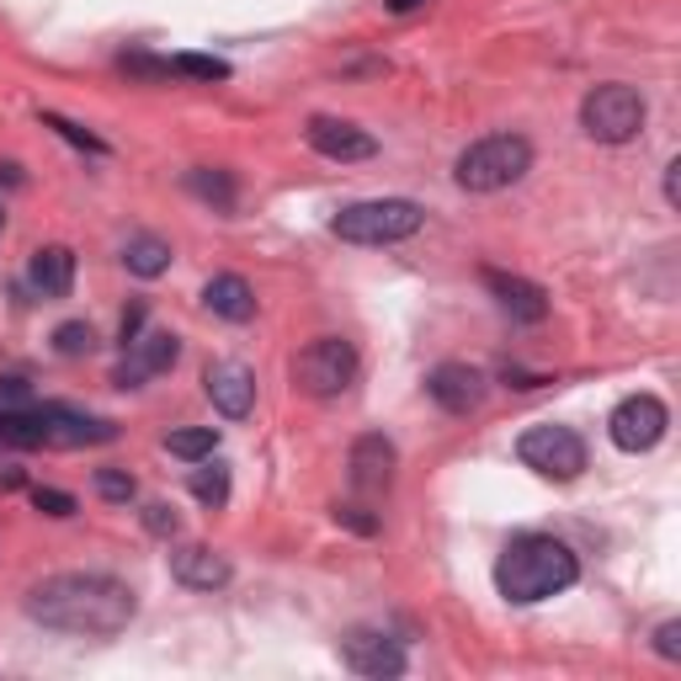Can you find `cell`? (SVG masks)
<instances>
[{
	"label": "cell",
	"instance_id": "obj_1",
	"mask_svg": "<svg viewBox=\"0 0 681 681\" xmlns=\"http://www.w3.org/2000/svg\"><path fill=\"white\" fill-rule=\"evenodd\" d=\"M27 618L53 633H75V639H112L139 618V596L134 585L107 575V570H59L27 591Z\"/></svg>",
	"mask_w": 681,
	"mask_h": 681
},
{
	"label": "cell",
	"instance_id": "obj_2",
	"mask_svg": "<svg viewBox=\"0 0 681 681\" xmlns=\"http://www.w3.org/2000/svg\"><path fill=\"white\" fill-rule=\"evenodd\" d=\"M575 581H581V560L570 554V543L549 533L511 537L506 554L495 560V591L506 602H516V608H537V602L570 591Z\"/></svg>",
	"mask_w": 681,
	"mask_h": 681
},
{
	"label": "cell",
	"instance_id": "obj_3",
	"mask_svg": "<svg viewBox=\"0 0 681 681\" xmlns=\"http://www.w3.org/2000/svg\"><path fill=\"white\" fill-rule=\"evenodd\" d=\"M527 170H533V145L522 134H490L463 149L453 176L463 193H501V187H516Z\"/></svg>",
	"mask_w": 681,
	"mask_h": 681
},
{
	"label": "cell",
	"instance_id": "obj_4",
	"mask_svg": "<svg viewBox=\"0 0 681 681\" xmlns=\"http://www.w3.org/2000/svg\"><path fill=\"white\" fill-rule=\"evenodd\" d=\"M421 224H426V214H421V203H411V197H367V203L340 208L336 219H330V229L346 245H399V240H411Z\"/></svg>",
	"mask_w": 681,
	"mask_h": 681
},
{
	"label": "cell",
	"instance_id": "obj_5",
	"mask_svg": "<svg viewBox=\"0 0 681 681\" xmlns=\"http://www.w3.org/2000/svg\"><path fill=\"white\" fill-rule=\"evenodd\" d=\"M293 389L309 394V399H336L352 389L357 378V346L346 336H315L298 357H293Z\"/></svg>",
	"mask_w": 681,
	"mask_h": 681
},
{
	"label": "cell",
	"instance_id": "obj_6",
	"mask_svg": "<svg viewBox=\"0 0 681 681\" xmlns=\"http://www.w3.org/2000/svg\"><path fill=\"white\" fill-rule=\"evenodd\" d=\"M644 97L623 86V80H608V86H591L581 101V128L596 139V145H629L639 139V128H644Z\"/></svg>",
	"mask_w": 681,
	"mask_h": 681
},
{
	"label": "cell",
	"instance_id": "obj_7",
	"mask_svg": "<svg viewBox=\"0 0 681 681\" xmlns=\"http://www.w3.org/2000/svg\"><path fill=\"white\" fill-rule=\"evenodd\" d=\"M516 458L527 463L533 474H543V480L570 485V480H581V468H585V442H581V432H570V426L543 421V426H527V432L516 437Z\"/></svg>",
	"mask_w": 681,
	"mask_h": 681
},
{
	"label": "cell",
	"instance_id": "obj_8",
	"mask_svg": "<svg viewBox=\"0 0 681 681\" xmlns=\"http://www.w3.org/2000/svg\"><path fill=\"white\" fill-rule=\"evenodd\" d=\"M665 426H671V411H665V399H655V394H629L608 415V432L623 453H650L665 437Z\"/></svg>",
	"mask_w": 681,
	"mask_h": 681
},
{
	"label": "cell",
	"instance_id": "obj_9",
	"mask_svg": "<svg viewBox=\"0 0 681 681\" xmlns=\"http://www.w3.org/2000/svg\"><path fill=\"white\" fill-rule=\"evenodd\" d=\"M203 394L214 399V411L224 421H245V415L256 411V373L235 357H219V363H208L203 373Z\"/></svg>",
	"mask_w": 681,
	"mask_h": 681
},
{
	"label": "cell",
	"instance_id": "obj_10",
	"mask_svg": "<svg viewBox=\"0 0 681 681\" xmlns=\"http://www.w3.org/2000/svg\"><path fill=\"white\" fill-rule=\"evenodd\" d=\"M340 660H346V671L373 677V681L399 677V671H405V650L378 629H352L346 633V639H340Z\"/></svg>",
	"mask_w": 681,
	"mask_h": 681
},
{
	"label": "cell",
	"instance_id": "obj_11",
	"mask_svg": "<svg viewBox=\"0 0 681 681\" xmlns=\"http://www.w3.org/2000/svg\"><path fill=\"white\" fill-rule=\"evenodd\" d=\"M304 139H309V149H315V155L340 160V166H352V160H373V155H378V139H373V134H363L357 122H346V118H309Z\"/></svg>",
	"mask_w": 681,
	"mask_h": 681
},
{
	"label": "cell",
	"instance_id": "obj_12",
	"mask_svg": "<svg viewBox=\"0 0 681 681\" xmlns=\"http://www.w3.org/2000/svg\"><path fill=\"white\" fill-rule=\"evenodd\" d=\"M176 357H181V336H170V330H139V336H134V357L112 373V384H118V389H139L155 373H170Z\"/></svg>",
	"mask_w": 681,
	"mask_h": 681
},
{
	"label": "cell",
	"instance_id": "obj_13",
	"mask_svg": "<svg viewBox=\"0 0 681 681\" xmlns=\"http://www.w3.org/2000/svg\"><path fill=\"white\" fill-rule=\"evenodd\" d=\"M426 394L447 415H468V411H480V399H485V373L468 363H437L426 373Z\"/></svg>",
	"mask_w": 681,
	"mask_h": 681
},
{
	"label": "cell",
	"instance_id": "obj_14",
	"mask_svg": "<svg viewBox=\"0 0 681 681\" xmlns=\"http://www.w3.org/2000/svg\"><path fill=\"white\" fill-rule=\"evenodd\" d=\"M394 463H399V453H394V442L384 437V432H367V437H357V442H352V458H346V468H352V490H363V495L389 490Z\"/></svg>",
	"mask_w": 681,
	"mask_h": 681
},
{
	"label": "cell",
	"instance_id": "obj_15",
	"mask_svg": "<svg viewBox=\"0 0 681 681\" xmlns=\"http://www.w3.org/2000/svg\"><path fill=\"white\" fill-rule=\"evenodd\" d=\"M170 575L187 585V591H219L229 585V560H224L219 549H208V543H176L170 549Z\"/></svg>",
	"mask_w": 681,
	"mask_h": 681
},
{
	"label": "cell",
	"instance_id": "obj_16",
	"mask_svg": "<svg viewBox=\"0 0 681 681\" xmlns=\"http://www.w3.org/2000/svg\"><path fill=\"white\" fill-rule=\"evenodd\" d=\"M485 288L495 293V304L506 309L511 319H522V325H537V319H549V293L527 283V277H511V272H485Z\"/></svg>",
	"mask_w": 681,
	"mask_h": 681
},
{
	"label": "cell",
	"instance_id": "obj_17",
	"mask_svg": "<svg viewBox=\"0 0 681 681\" xmlns=\"http://www.w3.org/2000/svg\"><path fill=\"white\" fill-rule=\"evenodd\" d=\"M49 415V447H91V442H112L118 426L101 421V415L70 411V405H43Z\"/></svg>",
	"mask_w": 681,
	"mask_h": 681
},
{
	"label": "cell",
	"instance_id": "obj_18",
	"mask_svg": "<svg viewBox=\"0 0 681 681\" xmlns=\"http://www.w3.org/2000/svg\"><path fill=\"white\" fill-rule=\"evenodd\" d=\"M203 304H208L219 319H229V325L256 319V293H250V283H245L240 272H224V277H214V283L203 288Z\"/></svg>",
	"mask_w": 681,
	"mask_h": 681
},
{
	"label": "cell",
	"instance_id": "obj_19",
	"mask_svg": "<svg viewBox=\"0 0 681 681\" xmlns=\"http://www.w3.org/2000/svg\"><path fill=\"white\" fill-rule=\"evenodd\" d=\"M27 277H32V288L43 293V298H70V288H75V256L65 250V245H43V250H32V267H27Z\"/></svg>",
	"mask_w": 681,
	"mask_h": 681
},
{
	"label": "cell",
	"instance_id": "obj_20",
	"mask_svg": "<svg viewBox=\"0 0 681 681\" xmlns=\"http://www.w3.org/2000/svg\"><path fill=\"white\" fill-rule=\"evenodd\" d=\"M0 447H11V453L49 447V415H43V405H32V411L0 405Z\"/></svg>",
	"mask_w": 681,
	"mask_h": 681
},
{
	"label": "cell",
	"instance_id": "obj_21",
	"mask_svg": "<svg viewBox=\"0 0 681 681\" xmlns=\"http://www.w3.org/2000/svg\"><path fill=\"white\" fill-rule=\"evenodd\" d=\"M122 267L134 272V277H160V272H170V245L160 235H128Z\"/></svg>",
	"mask_w": 681,
	"mask_h": 681
},
{
	"label": "cell",
	"instance_id": "obj_22",
	"mask_svg": "<svg viewBox=\"0 0 681 681\" xmlns=\"http://www.w3.org/2000/svg\"><path fill=\"white\" fill-rule=\"evenodd\" d=\"M187 187H193L203 203H214L219 214H229V208H235V176H229V170L197 166V170H187Z\"/></svg>",
	"mask_w": 681,
	"mask_h": 681
},
{
	"label": "cell",
	"instance_id": "obj_23",
	"mask_svg": "<svg viewBox=\"0 0 681 681\" xmlns=\"http://www.w3.org/2000/svg\"><path fill=\"white\" fill-rule=\"evenodd\" d=\"M166 447L176 453V458H187V463H203V458H214L219 453V426H181V432H170Z\"/></svg>",
	"mask_w": 681,
	"mask_h": 681
},
{
	"label": "cell",
	"instance_id": "obj_24",
	"mask_svg": "<svg viewBox=\"0 0 681 681\" xmlns=\"http://www.w3.org/2000/svg\"><path fill=\"white\" fill-rule=\"evenodd\" d=\"M193 495L203 501V506H224L229 501V463L219 458H203L193 468Z\"/></svg>",
	"mask_w": 681,
	"mask_h": 681
},
{
	"label": "cell",
	"instance_id": "obj_25",
	"mask_svg": "<svg viewBox=\"0 0 681 681\" xmlns=\"http://www.w3.org/2000/svg\"><path fill=\"white\" fill-rule=\"evenodd\" d=\"M166 65H170V75H187V80H229V65L214 59V53H176Z\"/></svg>",
	"mask_w": 681,
	"mask_h": 681
},
{
	"label": "cell",
	"instance_id": "obj_26",
	"mask_svg": "<svg viewBox=\"0 0 681 681\" xmlns=\"http://www.w3.org/2000/svg\"><path fill=\"white\" fill-rule=\"evenodd\" d=\"M91 485H97L101 501H112V506H128L134 495H139V485H134V474L128 468H97L91 474Z\"/></svg>",
	"mask_w": 681,
	"mask_h": 681
},
{
	"label": "cell",
	"instance_id": "obj_27",
	"mask_svg": "<svg viewBox=\"0 0 681 681\" xmlns=\"http://www.w3.org/2000/svg\"><path fill=\"white\" fill-rule=\"evenodd\" d=\"M91 346H97V330H91L86 319H70V325L53 330V352H59V357H86Z\"/></svg>",
	"mask_w": 681,
	"mask_h": 681
},
{
	"label": "cell",
	"instance_id": "obj_28",
	"mask_svg": "<svg viewBox=\"0 0 681 681\" xmlns=\"http://www.w3.org/2000/svg\"><path fill=\"white\" fill-rule=\"evenodd\" d=\"M43 128H53L59 139H70V145H75V149H86V155H107V145H101L91 128H80V122L59 118V112H43Z\"/></svg>",
	"mask_w": 681,
	"mask_h": 681
},
{
	"label": "cell",
	"instance_id": "obj_29",
	"mask_svg": "<svg viewBox=\"0 0 681 681\" xmlns=\"http://www.w3.org/2000/svg\"><path fill=\"white\" fill-rule=\"evenodd\" d=\"M139 516H145V533H155V537H181V511L170 506V501H149Z\"/></svg>",
	"mask_w": 681,
	"mask_h": 681
},
{
	"label": "cell",
	"instance_id": "obj_30",
	"mask_svg": "<svg viewBox=\"0 0 681 681\" xmlns=\"http://www.w3.org/2000/svg\"><path fill=\"white\" fill-rule=\"evenodd\" d=\"M32 506L43 511V516H75V511H80V506H75L70 490H49V485L32 490Z\"/></svg>",
	"mask_w": 681,
	"mask_h": 681
},
{
	"label": "cell",
	"instance_id": "obj_31",
	"mask_svg": "<svg viewBox=\"0 0 681 681\" xmlns=\"http://www.w3.org/2000/svg\"><path fill=\"white\" fill-rule=\"evenodd\" d=\"M122 70L145 75V80H170V65L166 59H149V53H122Z\"/></svg>",
	"mask_w": 681,
	"mask_h": 681
},
{
	"label": "cell",
	"instance_id": "obj_32",
	"mask_svg": "<svg viewBox=\"0 0 681 681\" xmlns=\"http://www.w3.org/2000/svg\"><path fill=\"white\" fill-rule=\"evenodd\" d=\"M655 655L660 660H681V623L677 618H665L655 629Z\"/></svg>",
	"mask_w": 681,
	"mask_h": 681
},
{
	"label": "cell",
	"instance_id": "obj_33",
	"mask_svg": "<svg viewBox=\"0 0 681 681\" xmlns=\"http://www.w3.org/2000/svg\"><path fill=\"white\" fill-rule=\"evenodd\" d=\"M145 304H128V309H122V325H118V340L122 346H134V336H139V330H145Z\"/></svg>",
	"mask_w": 681,
	"mask_h": 681
},
{
	"label": "cell",
	"instance_id": "obj_34",
	"mask_svg": "<svg viewBox=\"0 0 681 681\" xmlns=\"http://www.w3.org/2000/svg\"><path fill=\"white\" fill-rule=\"evenodd\" d=\"M336 522L357 527V533H378V522H373V516H363V506H336Z\"/></svg>",
	"mask_w": 681,
	"mask_h": 681
},
{
	"label": "cell",
	"instance_id": "obj_35",
	"mask_svg": "<svg viewBox=\"0 0 681 681\" xmlns=\"http://www.w3.org/2000/svg\"><path fill=\"white\" fill-rule=\"evenodd\" d=\"M501 378H506L511 389H543V384H554V378H543V373H522V367H506Z\"/></svg>",
	"mask_w": 681,
	"mask_h": 681
},
{
	"label": "cell",
	"instance_id": "obj_36",
	"mask_svg": "<svg viewBox=\"0 0 681 681\" xmlns=\"http://www.w3.org/2000/svg\"><path fill=\"white\" fill-rule=\"evenodd\" d=\"M677 197H681V160H671V166H665V203L677 208Z\"/></svg>",
	"mask_w": 681,
	"mask_h": 681
},
{
	"label": "cell",
	"instance_id": "obj_37",
	"mask_svg": "<svg viewBox=\"0 0 681 681\" xmlns=\"http://www.w3.org/2000/svg\"><path fill=\"white\" fill-rule=\"evenodd\" d=\"M0 399H6V405H22L27 384H22V378H0Z\"/></svg>",
	"mask_w": 681,
	"mask_h": 681
},
{
	"label": "cell",
	"instance_id": "obj_38",
	"mask_svg": "<svg viewBox=\"0 0 681 681\" xmlns=\"http://www.w3.org/2000/svg\"><path fill=\"white\" fill-rule=\"evenodd\" d=\"M384 6H389V11H394V17H411V11H415V6H426V0H384Z\"/></svg>",
	"mask_w": 681,
	"mask_h": 681
},
{
	"label": "cell",
	"instance_id": "obj_39",
	"mask_svg": "<svg viewBox=\"0 0 681 681\" xmlns=\"http://www.w3.org/2000/svg\"><path fill=\"white\" fill-rule=\"evenodd\" d=\"M0 224H6V208H0Z\"/></svg>",
	"mask_w": 681,
	"mask_h": 681
}]
</instances>
